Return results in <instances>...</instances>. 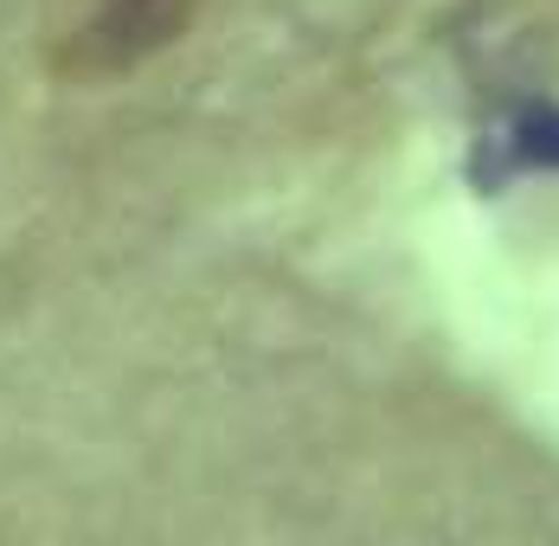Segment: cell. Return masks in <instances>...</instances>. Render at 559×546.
<instances>
[{
  "label": "cell",
  "instance_id": "1",
  "mask_svg": "<svg viewBox=\"0 0 559 546\" xmlns=\"http://www.w3.org/2000/svg\"><path fill=\"white\" fill-rule=\"evenodd\" d=\"M193 13L200 0H52L46 64L64 84H104L168 52Z\"/></svg>",
  "mask_w": 559,
  "mask_h": 546
},
{
  "label": "cell",
  "instance_id": "2",
  "mask_svg": "<svg viewBox=\"0 0 559 546\" xmlns=\"http://www.w3.org/2000/svg\"><path fill=\"white\" fill-rule=\"evenodd\" d=\"M527 167H559V104H521V116L508 122L502 135L483 142L476 187L496 193L508 174H527Z\"/></svg>",
  "mask_w": 559,
  "mask_h": 546
}]
</instances>
